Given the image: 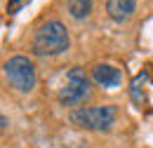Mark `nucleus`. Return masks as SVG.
<instances>
[{"label": "nucleus", "instance_id": "obj_1", "mask_svg": "<svg viewBox=\"0 0 153 148\" xmlns=\"http://www.w3.org/2000/svg\"><path fill=\"white\" fill-rule=\"evenodd\" d=\"M71 47V36L59 19L40 24L31 38V52L36 56H57Z\"/></svg>", "mask_w": 153, "mask_h": 148}, {"label": "nucleus", "instance_id": "obj_2", "mask_svg": "<svg viewBox=\"0 0 153 148\" xmlns=\"http://www.w3.org/2000/svg\"><path fill=\"white\" fill-rule=\"evenodd\" d=\"M90 96H92V85H90V78L85 75V71L80 66L68 68L66 75H64V85L59 87V92H57L59 104L71 106L76 111V108H80V104H85Z\"/></svg>", "mask_w": 153, "mask_h": 148}, {"label": "nucleus", "instance_id": "obj_3", "mask_svg": "<svg viewBox=\"0 0 153 148\" xmlns=\"http://www.w3.org/2000/svg\"><path fill=\"white\" fill-rule=\"evenodd\" d=\"M118 108L115 106H80L68 113V122L80 130H92V132H106L113 127Z\"/></svg>", "mask_w": 153, "mask_h": 148}, {"label": "nucleus", "instance_id": "obj_4", "mask_svg": "<svg viewBox=\"0 0 153 148\" xmlns=\"http://www.w3.org/2000/svg\"><path fill=\"white\" fill-rule=\"evenodd\" d=\"M2 71H5L7 82H10L19 94L33 92V87H36V82H38L33 61H31L28 56H24V54L10 56V59L5 61V66H2Z\"/></svg>", "mask_w": 153, "mask_h": 148}, {"label": "nucleus", "instance_id": "obj_5", "mask_svg": "<svg viewBox=\"0 0 153 148\" xmlns=\"http://www.w3.org/2000/svg\"><path fill=\"white\" fill-rule=\"evenodd\" d=\"M92 80L99 87L113 90L123 82V73H120V68H115L111 64H97V66H92Z\"/></svg>", "mask_w": 153, "mask_h": 148}, {"label": "nucleus", "instance_id": "obj_6", "mask_svg": "<svg viewBox=\"0 0 153 148\" xmlns=\"http://www.w3.org/2000/svg\"><path fill=\"white\" fill-rule=\"evenodd\" d=\"M137 12V0H106V14L115 24L130 21Z\"/></svg>", "mask_w": 153, "mask_h": 148}, {"label": "nucleus", "instance_id": "obj_7", "mask_svg": "<svg viewBox=\"0 0 153 148\" xmlns=\"http://www.w3.org/2000/svg\"><path fill=\"white\" fill-rule=\"evenodd\" d=\"M68 12L73 19H85L92 14V0H68Z\"/></svg>", "mask_w": 153, "mask_h": 148}, {"label": "nucleus", "instance_id": "obj_8", "mask_svg": "<svg viewBox=\"0 0 153 148\" xmlns=\"http://www.w3.org/2000/svg\"><path fill=\"white\" fill-rule=\"evenodd\" d=\"M149 82V71H141L139 75H134V80H132V85H130V96H132V101L134 104H139L141 106V87Z\"/></svg>", "mask_w": 153, "mask_h": 148}]
</instances>
